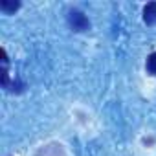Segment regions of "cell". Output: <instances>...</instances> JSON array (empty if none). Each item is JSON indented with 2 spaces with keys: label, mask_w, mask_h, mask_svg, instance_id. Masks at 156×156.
Listing matches in <instances>:
<instances>
[{
  "label": "cell",
  "mask_w": 156,
  "mask_h": 156,
  "mask_svg": "<svg viewBox=\"0 0 156 156\" xmlns=\"http://www.w3.org/2000/svg\"><path fill=\"white\" fill-rule=\"evenodd\" d=\"M143 20H145V24H149V26L156 24V2H149V4L143 8Z\"/></svg>",
  "instance_id": "2"
},
{
  "label": "cell",
  "mask_w": 156,
  "mask_h": 156,
  "mask_svg": "<svg viewBox=\"0 0 156 156\" xmlns=\"http://www.w3.org/2000/svg\"><path fill=\"white\" fill-rule=\"evenodd\" d=\"M147 72L151 75H156V51L147 57Z\"/></svg>",
  "instance_id": "4"
},
{
  "label": "cell",
  "mask_w": 156,
  "mask_h": 156,
  "mask_svg": "<svg viewBox=\"0 0 156 156\" xmlns=\"http://www.w3.org/2000/svg\"><path fill=\"white\" fill-rule=\"evenodd\" d=\"M68 24H70V28L73 31H87V30H90L88 19L81 11H77V9L68 11Z\"/></svg>",
  "instance_id": "1"
},
{
  "label": "cell",
  "mask_w": 156,
  "mask_h": 156,
  "mask_svg": "<svg viewBox=\"0 0 156 156\" xmlns=\"http://www.w3.org/2000/svg\"><path fill=\"white\" fill-rule=\"evenodd\" d=\"M19 8H20L19 0H2V2H0V9L4 13H15Z\"/></svg>",
  "instance_id": "3"
}]
</instances>
